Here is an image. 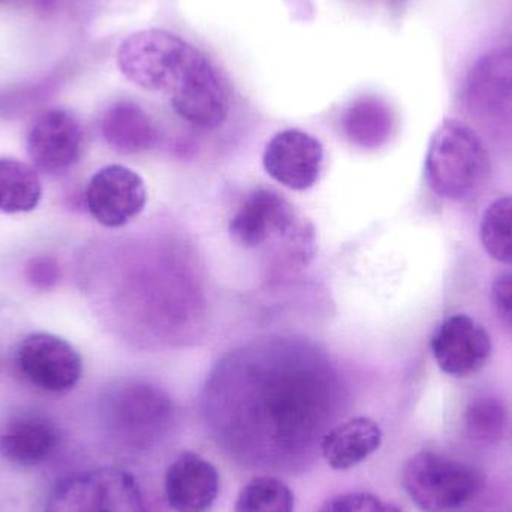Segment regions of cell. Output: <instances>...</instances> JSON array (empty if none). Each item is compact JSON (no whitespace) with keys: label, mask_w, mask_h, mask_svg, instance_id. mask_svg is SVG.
Returning a JSON list of instances; mask_svg holds the SVG:
<instances>
[{"label":"cell","mask_w":512,"mask_h":512,"mask_svg":"<svg viewBox=\"0 0 512 512\" xmlns=\"http://www.w3.org/2000/svg\"><path fill=\"white\" fill-rule=\"evenodd\" d=\"M316 512H403L391 502L370 493H346L325 502Z\"/></svg>","instance_id":"22"},{"label":"cell","mask_w":512,"mask_h":512,"mask_svg":"<svg viewBox=\"0 0 512 512\" xmlns=\"http://www.w3.org/2000/svg\"><path fill=\"white\" fill-rule=\"evenodd\" d=\"M381 444L382 430L378 423L367 417H355L325 433L321 451L331 468L346 471L369 459Z\"/></svg>","instance_id":"15"},{"label":"cell","mask_w":512,"mask_h":512,"mask_svg":"<svg viewBox=\"0 0 512 512\" xmlns=\"http://www.w3.org/2000/svg\"><path fill=\"white\" fill-rule=\"evenodd\" d=\"M60 444V429L38 412L12 415L0 427V454L14 465L33 468L50 459Z\"/></svg>","instance_id":"13"},{"label":"cell","mask_w":512,"mask_h":512,"mask_svg":"<svg viewBox=\"0 0 512 512\" xmlns=\"http://www.w3.org/2000/svg\"><path fill=\"white\" fill-rule=\"evenodd\" d=\"M439 369L454 378L480 372L492 355V337L483 325L465 313L448 316L430 339Z\"/></svg>","instance_id":"9"},{"label":"cell","mask_w":512,"mask_h":512,"mask_svg":"<svg viewBox=\"0 0 512 512\" xmlns=\"http://www.w3.org/2000/svg\"><path fill=\"white\" fill-rule=\"evenodd\" d=\"M101 131L116 152L126 155L143 152L155 141L152 120L141 107L129 101L116 102L105 111Z\"/></svg>","instance_id":"16"},{"label":"cell","mask_w":512,"mask_h":512,"mask_svg":"<svg viewBox=\"0 0 512 512\" xmlns=\"http://www.w3.org/2000/svg\"><path fill=\"white\" fill-rule=\"evenodd\" d=\"M234 511L294 512V493L277 478H254L239 493Z\"/></svg>","instance_id":"19"},{"label":"cell","mask_w":512,"mask_h":512,"mask_svg":"<svg viewBox=\"0 0 512 512\" xmlns=\"http://www.w3.org/2000/svg\"><path fill=\"white\" fill-rule=\"evenodd\" d=\"M481 243L495 261L512 265V195L493 201L480 225Z\"/></svg>","instance_id":"18"},{"label":"cell","mask_w":512,"mask_h":512,"mask_svg":"<svg viewBox=\"0 0 512 512\" xmlns=\"http://www.w3.org/2000/svg\"><path fill=\"white\" fill-rule=\"evenodd\" d=\"M41 198L42 183L33 165L14 158H0V212L6 215L33 212Z\"/></svg>","instance_id":"17"},{"label":"cell","mask_w":512,"mask_h":512,"mask_svg":"<svg viewBox=\"0 0 512 512\" xmlns=\"http://www.w3.org/2000/svg\"><path fill=\"white\" fill-rule=\"evenodd\" d=\"M26 146L36 170L45 174L65 173L83 155V126L71 111L51 108L30 126Z\"/></svg>","instance_id":"7"},{"label":"cell","mask_w":512,"mask_h":512,"mask_svg":"<svg viewBox=\"0 0 512 512\" xmlns=\"http://www.w3.org/2000/svg\"><path fill=\"white\" fill-rule=\"evenodd\" d=\"M87 209L98 224L120 228L137 218L147 203V189L140 174L123 165H108L90 179Z\"/></svg>","instance_id":"8"},{"label":"cell","mask_w":512,"mask_h":512,"mask_svg":"<svg viewBox=\"0 0 512 512\" xmlns=\"http://www.w3.org/2000/svg\"><path fill=\"white\" fill-rule=\"evenodd\" d=\"M492 303L499 318L512 327V273L496 277L492 285Z\"/></svg>","instance_id":"23"},{"label":"cell","mask_w":512,"mask_h":512,"mask_svg":"<svg viewBox=\"0 0 512 512\" xmlns=\"http://www.w3.org/2000/svg\"><path fill=\"white\" fill-rule=\"evenodd\" d=\"M195 50L197 48L167 30H140L120 45L117 65L137 86L150 92L171 93Z\"/></svg>","instance_id":"3"},{"label":"cell","mask_w":512,"mask_h":512,"mask_svg":"<svg viewBox=\"0 0 512 512\" xmlns=\"http://www.w3.org/2000/svg\"><path fill=\"white\" fill-rule=\"evenodd\" d=\"M171 105L176 113L191 125L201 129H216L230 113V95L210 60L195 50L171 90Z\"/></svg>","instance_id":"6"},{"label":"cell","mask_w":512,"mask_h":512,"mask_svg":"<svg viewBox=\"0 0 512 512\" xmlns=\"http://www.w3.org/2000/svg\"><path fill=\"white\" fill-rule=\"evenodd\" d=\"M403 489L423 512H453L475 498L480 478L459 460L433 451H421L406 463Z\"/></svg>","instance_id":"2"},{"label":"cell","mask_w":512,"mask_h":512,"mask_svg":"<svg viewBox=\"0 0 512 512\" xmlns=\"http://www.w3.org/2000/svg\"><path fill=\"white\" fill-rule=\"evenodd\" d=\"M15 361L24 379L47 393H68L83 375L80 352L56 334L32 333L24 337Z\"/></svg>","instance_id":"5"},{"label":"cell","mask_w":512,"mask_h":512,"mask_svg":"<svg viewBox=\"0 0 512 512\" xmlns=\"http://www.w3.org/2000/svg\"><path fill=\"white\" fill-rule=\"evenodd\" d=\"M468 101L487 122H512V50H496L475 63L469 75Z\"/></svg>","instance_id":"12"},{"label":"cell","mask_w":512,"mask_h":512,"mask_svg":"<svg viewBox=\"0 0 512 512\" xmlns=\"http://www.w3.org/2000/svg\"><path fill=\"white\" fill-rule=\"evenodd\" d=\"M168 504L177 512H204L219 495V474L197 453L180 454L165 475Z\"/></svg>","instance_id":"14"},{"label":"cell","mask_w":512,"mask_h":512,"mask_svg":"<svg viewBox=\"0 0 512 512\" xmlns=\"http://www.w3.org/2000/svg\"><path fill=\"white\" fill-rule=\"evenodd\" d=\"M346 123L352 134L360 137H367V135L378 137L390 128V111L378 99H361L348 111Z\"/></svg>","instance_id":"21"},{"label":"cell","mask_w":512,"mask_h":512,"mask_svg":"<svg viewBox=\"0 0 512 512\" xmlns=\"http://www.w3.org/2000/svg\"><path fill=\"white\" fill-rule=\"evenodd\" d=\"M489 174V153L480 135L460 120H444L427 150L430 189L445 200H469L486 185Z\"/></svg>","instance_id":"1"},{"label":"cell","mask_w":512,"mask_h":512,"mask_svg":"<svg viewBox=\"0 0 512 512\" xmlns=\"http://www.w3.org/2000/svg\"><path fill=\"white\" fill-rule=\"evenodd\" d=\"M262 164L271 179L292 191H307L321 179L324 147L300 129L277 132L265 147Z\"/></svg>","instance_id":"10"},{"label":"cell","mask_w":512,"mask_h":512,"mask_svg":"<svg viewBox=\"0 0 512 512\" xmlns=\"http://www.w3.org/2000/svg\"><path fill=\"white\" fill-rule=\"evenodd\" d=\"M27 274H29V280L33 285L39 286V288H50L51 285L57 282L59 268H57L53 259H33L29 268H27Z\"/></svg>","instance_id":"24"},{"label":"cell","mask_w":512,"mask_h":512,"mask_svg":"<svg viewBox=\"0 0 512 512\" xmlns=\"http://www.w3.org/2000/svg\"><path fill=\"white\" fill-rule=\"evenodd\" d=\"M294 207L271 189L248 195L230 222V236L237 245L255 249L277 237H286L295 225Z\"/></svg>","instance_id":"11"},{"label":"cell","mask_w":512,"mask_h":512,"mask_svg":"<svg viewBox=\"0 0 512 512\" xmlns=\"http://www.w3.org/2000/svg\"><path fill=\"white\" fill-rule=\"evenodd\" d=\"M44 512H149L137 478L102 468L57 484Z\"/></svg>","instance_id":"4"},{"label":"cell","mask_w":512,"mask_h":512,"mask_svg":"<svg viewBox=\"0 0 512 512\" xmlns=\"http://www.w3.org/2000/svg\"><path fill=\"white\" fill-rule=\"evenodd\" d=\"M505 421L507 414L504 405L490 397L472 403L465 415L466 430L471 438L478 441H493L499 438L504 432Z\"/></svg>","instance_id":"20"}]
</instances>
